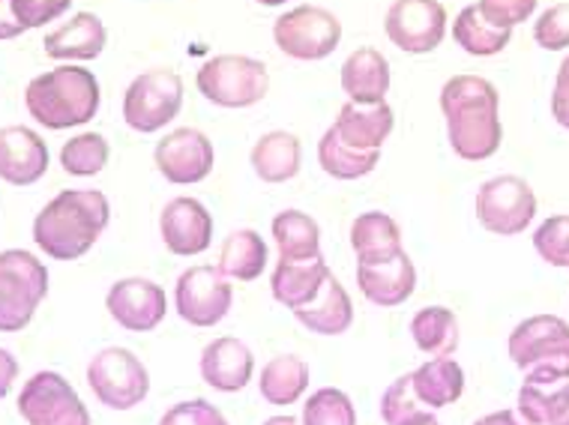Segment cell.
<instances>
[{
  "mask_svg": "<svg viewBox=\"0 0 569 425\" xmlns=\"http://www.w3.org/2000/svg\"><path fill=\"white\" fill-rule=\"evenodd\" d=\"M256 3H261V7H284L288 0H256Z\"/></svg>",
  "mask_w": 569,
  "mask_h": 425,
  "instance_id": "681fc988",
  "label": "cell"
},
{
  "mask_svg": "<svg viewBox=\"0 0 569 425\" xmlns=\"http://www.w3.org/2000/svg\"><path fill=\"white\" fill-rule=\"evenodd\" d=\"M183 109V79L174 70H148L123 93V120L141 135L166 129Z\"/></svg>",
  "mask_w": 569,
  "mask_h": 425,
  "instance_id": "ba28073f",
  "label": "cell"
},
{
  "mask_svg": "<svg viewBox=\"0 0 569 425\" xmlns=\"http://www.w3.org/2000/svg\"><path fill=\"white\" fill-rule=\"evenodd\" d=\"M153 162L168 183L192 186V183L210 178L217 153H213V141L207 139L201 129L183 127L168 132L166 139L159 141L153 150Z\"/></svg>",
  "mask_w": 569,
  "mask_h": 425,
  "instance_id": "5bb4252c",
  "label": "cell"
},
{
  "mask_svg": "<svg viewBox=\"0 0 569 425\" xmlns=\"http://www.w3.org/2000/svg\"><path fill=\"white\" fill-rule=\"evenodd\" d=\"M19 414L28 425H90L76 386L58 372H37L21 386Z\"/></svg>",
  "mask_w": 569,
  "mask_h": 425,
  "instance_id": "8fae6325",
  "label": "cell"
},
{
  "mask_svg": "<svg viewBox=\"0 0 569 425\" xmlns=\"http://www.w3.org/2000/svg\"><path fill=\"white\" fill-rule=\"evenodd\" d=\"M109 141L99 132H81L60 148V165L72 178H97L109 165Z\"/></svg>",
  "mask_w": 569,
  "mask_h": 425,
  "instance_id": "e575fe53",
  "label": "cell"
},
{
  "mask_svg": "<svg viewBox=\"0 0 569 425\" xmlns=\"http://www.w3.org/2000/svg\"><path fill=\"white\" fill-rule=\"evenodd\" d=\"M256 375V356L240 338H213L201 351V377L217 393H240Z\"/></svg>",
  "mask_w": 569,
  "mask_h": 425,
  "instance_id": "ffe728a7",
  "label": "cell"
},
{
  "mask_svg": "<svg viewBox=\"0 0 569 425\" xmlns=\"http://www.w3.org/2000/svg\"><path fill=\"white\" fill-rule=\"evenodd\" d=\"M537 216V195L528 180L516 174L486 180L477 192V219L489 234L516 237Z\"/></svg>",
  "mask_w": 569,
  "mask_h": 425,
  "instance_id": "9c48e42d",
  "label": "cell"
},
{
  "mask_svg": "<svg viewBox=\"0 0 569 425\" xmlns=\"http://www.w3.org/2000/svg\"><path fill=\"white\" fill-rule=\"evenodd\" d=\"M258 389L264 396L267 405L288 407L303 398V393L309 389V366L306 360L295 354L273 356L264 368H261V381H258Z\"/></svg>",
  "mask_w": 569,
  "mask_h": 425,
  "instance_id": "4dcf8cb0",
  "label": "cell"
},
{
  "mask_svg": "<svg viewBox=\"0 0 569 425\" xmlns=\"http://www.w3.org/2000/svg\"><path fill=\"white\" fill-rule=\"evenodd\" d=\"M473 425H530V423L519 419V416H516V411H495V414L480 416V419H477Z\"/></svg>",
  "mask_w": 569,
  "mask_h": 425,
  "instance_id": "bcb514c9",
  "label": "cell"
},
{
  "mask_svg": "<svg viewBox=\"0 0 569 425\" xmlns=\"http://www.w3.org/2000/svg\"><path fill=\"white\" fill-rule=\"evenodd\" d=\"M300 159H303L300 139L291 135V132H284V129L261 135L252 153H249L252 171L264 183H288V180H295L300 174Z\"/></svg>",
  "mask_w": 569,
  "mask_h": 425,
  "instance_id": "484cf974",
  "label": "cell"
},
{
  "mask_svg": "<svg viewBox=\"0 0 569 425\" xmlns=\"http://www.w3.org/2000/svg\"><path fill=\"white\" fill-rule=\"evenodd\" d=\"M159 234L171 255L196 257L213 243V216L198 199H171L159 213Z\"/></svg>",
  "mask_w": 569,
  "mask_h": 425,
  "instance_id": "e0dca14e",
  "label": "cell"
},
{
  "mask_svg": "<svg viewBox=\"0 0 569 425\" xmlns=\"http://www.w3.org/2000/svg\"><path fill=\"white\" fill-rule=\"evenodd\" d=\"M413 345L429 356H452L459 347V317L447 306L420 308L411 317Z\"/></svg>",
  "mask_w": 569,
  "mask_h": 425,
  "instance_id": "d6a6232c",
  "label": "cell"
},
{
  "mask_svg": "<svg viewBox=\"0 0 569 425\" xmlns=\"http://www.w3.org/2000/svg\"><path fill=\"white\" fill-rule=\"evenodd\" d=\"M109 42L106 24L93 12H76L67 24H60L58 30H51L49 37L42 40V51L46 58L63 60H97Z\"/></svg>",
  "mask_w": 569,
  "mask_h": 425,
  "instance_id": "7402d4cb",
  "label": "cell"
},
{
  "mask_svg": "<svg viewBox=\"0 0 569 425\" xmlns=\"http://www.w3.org/2000/svg\"><path fill=\"white\" fill-rule=\"evenodd\" d=\"M88 386L99 405L111 411H132L150 393V372L127 347H106L88 366Z\"/></svg>",
  "mask_w": 569,
  "mask_h": 425,
  "instance_id": "52a82bcc",
  "label": "cell"
},
{
  "mask_svg": "<svg viewBox=\"0 0 569 425\" xmlns=\"http://www.w3.org/2000/svg\"><path fill=\"white\" fill-rule=\"evenodd\" d=\"M533 249L537 255L551 264V267L569 270V216L560 213V216H549L537 227L533 234Z\"/></svg>",
  "mask_w": 569,
  "mask_h": 425,
  "instance_id": "8d00e7d4",
  "label": "cell"
},
{
  "mask_svg": "<svg viewBox=\"0 0 569 425\" xmlns=\"http://www.w3.org/2000/svg\"><path fill=\"white\" fill-rule=\"evenodd\" d=\"M261 425H303L300 423V419H295V416H270V419H264V423Z\"/></svg>",
  "mask_w": 569,
  "mask_h": 425,
  "instance_id": "c3c4849f",
  "label": "cell"
},
{
  "mask_svg": "<svg viewBox=\"0 0 569 425\" xmlns=\"http://www.w3.org/2000/svg\"><path fill=\"white\" fill-rule=\"evenodd\" d=\"M551 114L560 127L569 129V58H563L555 79V93H551Z\"/></svg>",
  "mask_w": 569,
  "mask_h": 425,
  "instance_id": "7bdbcfd3",
  "label": "cell"
},
{
  "mask_svg": "<svg viewBox=\"0 0 569 425\" xmlns=\"http://www.w3.org/2000/svg\"><path fill=\"white\" fill-rule=\"evenodd\" d=\"M273 42L284 58L291 60H325L342 42V21L325 7H295L273 21Z\"/></svg>",
  "mask_w": 569,
  "mask_h": 425,
  "instance_id": "8992f818",
  "label": "cell"
},
{
  "mask_svg": "<svg viewBox=\"0 0 569 425\" xmlns=\"http://www.w3.org/2000/svg\"><path fill=\"white\" fill-rule=\"evenodd\" d=\"M402 425H441V423H438V419H435L429 411H422V414H417L413 419H408V423H402Z\"/></svg>",
  "mask_w": 569,
  "mask_h": 425,
  "instance_id": "7dc6e473",
  "label": "cell"
},
{
  "mask_svg": "<svg viewBox=\"0 0 569 425\" xmlns=\"http://www.w3.org/2000/svg\"><path fill=\"white\" fill-rule=\"evenodd\" d=\"M303 425H357V407L348 398V393L325 386L309 396L303 405Z\"/></svg>",
  "mask_w": 569,
  "mask_h": 425,
  "instance_id": "d590c367",
  "label": "cell"
},
{
  "mask_svg": "<svg viewBox=\"0 0 569 425\" xmlns=\"http://www.w3.org/2000/svg\"><path fill=\"white\" fill-rule=\"evenodd\" d=\"M111 204L97 189H63L33 219V243L54 261H79L109 227Z\"/></svg>",
  "mask_w": 569,
  "mask_h": 425,
  "instance_id": "7a4b0ae2",
  "label": "cell"
},
{
  "mask_svg": "<svg viewBox=\"0 0 569 425\" xmlns=\"http://www.w3.org/2000/svg\"><path fill=\"white\" fill-rule=\"evenodd\" d=\"M339 79H342V90L348 93V102L378 105V102H387L393 75H390V60L372 45H366V49H357L348 54Z\"/></svg>",
  "mask_w": 569,
  "mask_h": 425,
  "instance_id": "44dd1931",
  "label": "cell"
},
{
  "mask_svg": "<svg viewBox=\"0 0 569 425\" xmlns=\"http://www.w3.org/2000/svg\"><path fill=\"white\" fill-rule=\"evenodd\" d=\"M330 267H327L325 257H312V261H279L270 279V291H273L276 303H282L284 308L309 306L315 297L321 294Z\"/></svg>",
  "mask_w": 569,
  "mask_h": 425,
  "instance_id": "cb8c5ba5",
  "label": "cell"
},
{
  "mask_svg": "<svg viewBox=\"0 0 569 425\" xmlns=\"http://www.w3.org/2000/svg\"><path fill=\"white\" fill-rule=\"evenodd\" d=\"M533 40L546 51L569 49V3H555L533 24Z\"/></svg>",
  "mask_w": 569,
  "mask_h": 425,
  "instance_id": "f35d334b",
  "label": "cell"
},
{
  "mask_svg": "<svg viewBox=\"0 0 569 425\" xmlns=\"http://www.w3.org/2000/svg\"><path fill=\"white\" fill-rule=\"evenodd\" d=\"M231 303H234V287L228 285V279L217 267L198 264V267L183 270L177 279V315L198 330L217 326L231 312Z\"/></svg>",
  "mask_w": 569,
  "mask_h": 425,
  "instance_id": "7c38bea8",
  "label": "cell"
},
{
  "mask_svg": "<svg viewBox=\"0 0 569 425\" xmlns=\"http://www.w3.org/2000/svg\"><path fill=\"white\" fill-rule=\"evenodd\" d=\"M569 411V375L530 368L519 389V414L530 425H558Z\"/></svg>",
  "mask_w": 569,
  "mask_h": 425,
  "instance_id": "d6986e66",
  "label": "cell"
},
{
  "mask_svg": "<svg viewBox=\"0 0 569 425\" xmlns=\"http://www.w3.org/2000/svg\"><path fill=\"white\" fill-rule=\"evenodd\" d=\"M21 33H24V28L12 12V0H0V40H16Z\"/></svg>",
  "mask_w": 569,
  "mask_h": 425,
  "instance_id": "f6af8a7d",
  "label": "cell"
},
{
  "mask_svg": "<svg viewBox=\"0 0 569 425\" xmlns=\"http://www.w3.org/2000/svg\"><path fill=\"white\" fill-rule=\"evenodd\" d=\"M452 40L473 58H495L510 45L512 30L489 24L477 10V3H473V7H465L452 21Z\"/></svg>",
  "mask_w": 569,
  "mask_h": 425,
  "instance_id": "836d02e7",
  "label": "cell"
},
{
  "mask_svg": "<svg viewBox=\"0 0 569 425\" xmlns=\"http://www.w3.org/2000/svg\"><path fill=\"white\" fill-rule=\"evenodd\" d=\"M413 393L429 411L456 405L465 393V368L452 356H432L411 372Z\"/></svg>",
  "mask_w": 569,
  "mask_h": 425,
  "instance_id": "4316f807",
  "label": "cell"
},
{
  "mask_svg": "<svg viewBox=\"0 0 569 425\" xmlns=\"http://www.w3.org/2000/svg\"><path fill=\"white\" fill-rule=\"evenodd\" d=\"M422 411H426V407H422V402L417 398V393H413L411 375L396 377L393 384L383 389L381 416L387 425L408 423V419H413V416L422 414Z\"/></svg>",
  "mask_w": 569,
  "mask_h": 425,
  "instance_id": "74e56055",
  "label": "cell"
},
{
  "mask_svg": "<svg viewBox=\"0 0 569 425\" xmlns=\"http://www.w3.org/2000/svg\"><path fill=\"white\" fill-rule=\"evenodd\" d=\"M318 162H321L325 174H330L333 180H360L369 178V174L378 169L381 150L348 148V144L336 135V129L330 127L325 135H321V141H318Z\"/></svg>",
  "mask_w": 569,
  "mask_h": 425,
  "instance_id": "1f68e13d",
  "label": "cell"
},
{
  "mask_svg": "<svg viewBox=\"0 0 569 425\" xmlns=\"http://www.w3.org/2000/svg\"><path fill=\"white\" fill-rule=\"evenodd\" d=\"M507 351L521 372L551 368L569 375V324L558 315L525 317L510 333Z\"/></svg>",
  "mask_w": 569,
  "mask_h": 425,
  "instance_id": "30bf717a",
  "label": "cell"
},
{
  "mask_svg": "<svg viewBox=\"0 0 569 425\" xmlns=\"http://www.w3.org/2000/svg\"><path fill=\"white\" fill-rule=\"evenodd\" d=\"M99 102H102V93H99L97 75L72 63L42 72L24 90L30 118L54 132L90 123L97 118Z\"/></svg>",
  "mask_w": 569,
  "mask_h": 425,
  "instance_id": "3957f363",
  "label": "cell"
},
{
  "mask_svg": "<svg viewBox=\"0 0 569 425\" xmlns=\"http://www.w3.org/2000/svg\"><path fill=\"white\" fill-rule=\"evenodd\" d=\"M357 285L372 306L396 308L413 297L417 267L405 249L381 261H357Z\"/></svg>",
  "mask_w": 569,
  "mask_h": 425,
  "instance_id": "2e32d148",
  "label": "cell"
},
{
  "mask_svg": "<svg viewBox=\"0 0 569 425\" xmlns=\"http://www.w3.org/2000/svg\"><path fill=\"white\" fill-rule=\"evenodd\" d=\"M441 111L452 153L465 162H486L503 141L501 93L482 75H452L441 88Z\"/></svg>",
  "mask_w": 569,
  "mask_h": 425,
  "instance_id": "6da1fadb",
  "label": "cell"
},
{
  "mask_svg": "<svg viewBox=\"0 0 569 425\" xmlns=\"http://www.w3.org/2000/svg\"><path fill=\"white\" fill-rule=\"evenodd\" d=\"M558 425H569V411H567V416H563V419H560Z\"/></svg>",
  "mask_w": 569,
  "mask_h": 425,
  "instance_id": "f907efd6",
  "label": "cell"
},
{
  "mask_svg": "<svg viewBox=\"0 0 569 425\" xmlns=\"http://www.w3.org/2000/svg\"><path fill=\"white\" fill-rule=\"evenodd\" d=\"M295 317L318 336H342L353 324V303L351 294L345 291V285L330 273L321 287V294L315 297V303L297 308Z\"/></svg>",
  "mask_w": 569,
  "mask_h": 425,
  "instance_id": "d4e9b609",
  "label": "cell"
},
{
  "mask_svg": "<svg viewBox=\"0 0 569 425\" xmlns=\"http://www.w3.org/2000/svg\"><path fill=\"white\" fill-rule=\"evenodd\" d=\"M72 7V0H12V12L24 30L46 28Z\"/></svg>",
  "mask_w": 569,
  "mask_h": 425,
  "instance_id": "b9f144b4",
  "label": "cell"
},
{
  "mask_svg": "<svg viewBox=\"0 0 569 425\" xmlns=\"http://www.w3.org/2000/svg\"><path fill=\"white\" fill-rule=\"evenodd\" d=\"M16 377H19V360L7 347H0V398L10 396Z\"/></svg>",
  "mask_w": 569,
  "mask_h": 425,
  "instance_id": "ee69618b",
  "label": "cell"
},
{
  "mask_svg": "<svg viewBox=\"0 0 569 425\" xmlns=\"http://www.w3.org/2000/svg\"><path fill=\"white\" fill-rule=\"evenodd\" d=\"M159 425H231L226 414L217 405H210L204 398H192V402H180V405L168 407Z\"/></svg>",
  "mask_w": 569,
  "mask_h": 425,
  "instance_id": "60d3db41",
  "label": "cell"
},
{
  "mask_svg": "<svg viewBox=\"0 0 569 425\" xmlns=\"http://www.w3.org/2000/svg\"><path fill=\"white\" fill-rule=\"evenodd\" d=\"M267 267V243L252 227L231 231L219 252V273L234 282H256Z\"/></svg>",
  "mask_w": 569,
  "mask_h": 425,
  "instance_id": "f1b7e54d",
  "label": "cell"
},
{
  "mask_svg": "<svg viewBox=\"0 0 569 425\" xmlns=\"http://www.w3.org/2000/svg\"><path fill=\"white\" fill-rule=\"evenodd\" d=\"M106 308L129 333H150V330H157L166 321L168 297L157 282L132 276L120 279L118 285H111L109 297H106Z\"/></svg>",
  "mask_w": 569,
  "mask_h": 425,
  "instance_id": "9a60e30c",
  "label": "cell"
},
{
  "mask_svg": "<svg viewBox=\"0 0 569 425\" xmlns=\"http://www.w3.org/2000/svg\"><path fill=\"white\" fill-rule=\"evenodd\" d=\"M351 249L357 252V261H381L396 255L402 252V227L390 213L369 210L353 219Z\"/></svg>",
  "mask_w": 569,
  "mask_h": 425,
  "instance_id": "83f0119b",
  "label": "cell"
},
{
  "mask_svg": "<svg viewBox=\"0 0 569 425\" xmlns=\"http://www.w3.org/2000/svg\"><path fill=\"white\" fill-rule=\"evenodd\" d=\"M49 294V270L24 249L0 252V333H21Z\"/></svg>",
  "mask_w": 569,
  "mask_h": 425,
  "instance_id": "277c9868",
  "label": "cell"
},
{
  "mask_svg": "<svg viewBox=\"0 0 569 425\" xmlns=\"http://www.w3.org/2000/svg\"><path fill=\"white\" fill-rule=\"evenodd\" d=\"M396 127V114L387 102L378 105H357V102H345L339 109L333 129L336 135L357 150H381L383 141L390 139Z\"/></svg>",
  "mask_w": 569,
  "mask_h": 425,
  "instance_id": "603a6c76",
  "label": "cell"
},
{
  "mask_svg": "<svg viewBox=\"0 0 569 425\" xmlns=\"http://www.w3.org/2000/svg\"><path fill=\"white\" fill-rule=\"evenodd\" d=\"M273 243L279 261H312L321 257V227L303 210H282L273 219Z\"/></svg>",
  "mask_w": 569,
  "mask_h": 425,
  "instance_id": "f546056e",
  "label": "cell"
},
{
  "mask_svg": "<svg viewBox=\"0 0 569 425\" xmlns=\"http://www.w3.org/2000/svg\"><path fill=\"white\" fill-rule=\"evenodd\" d=\"M49 171V148L28 127L0 129V180L10 186H33Z\"/></svg>",
  "mask_w": 569,
  "mask_h": 425,
  "instance_id": "ac0fdd59",
  "label": "cell"
},
{
  "mask_svg": "<svg viewBox=\"0 0 569 425\" xmlns=\"http://www.w3.org/2000/svg\"><path fill=\"white\" fill-rule=\"evenodd\" d=\"M383 30L405 54H429L447 37V10L441 0H396Z\"/></svg>",
  "mask_w": 569,
  "mask_h": 425,
  "instance_id": "4fadbf2b",
  "label": "cell"
},
{
  "mask_svg": "<svg viewBox=\"0 0 569 425\" xmlns=\"http://www.w3.org/2000/svg\"><path fill=\"white\" fill-rule=\"evenodd\" d=\"M540 0H477V10L489 24L512 30L521 21H528Z\"/></svg>",
  "mask_w": 569,
  "mask_h": 425,
  "instance_id": "ab89813d",
  "label": "cell"
},
{
  "mask_svg": "<svg viewBox=\"0 0 569 425\" xmlns=\"http://www.w3.org/2000/svg\"><path fill=\"white\" fill-rule=\"evenodd\" d=\"M196 84L207 102L219 109H252L270 90V72L246 54H217L198 70Z\"/></svg>",
  "mask_w": 569,
  "mask_h": 425,
  "instance_id": "5b68a950",
  "label": "cell"
}]
</instances>
